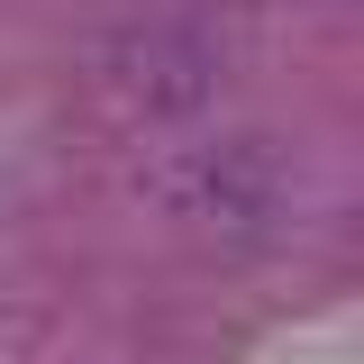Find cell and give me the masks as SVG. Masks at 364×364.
<instances>
[{
    "instance_id": "obj_1",
    "label": "cell",
    "mask_w": 364,
    "mask_h": 364,
    "mask_svg": "<svg viewBox=\"0 0 364 364\" xmlns=\"http://www.w3.org/2000/svg\"><path fill=\"white\" fill-rule=\"evenodd\" d=\"M100 91L128 119H200L219 100V46L200 28H173V18L119 28L100 46Z\"/></svg>"
},
{
    "instance_id": "obj_2",
    "label": "cell",
    "mask_w": 364,
    "mask_h": 364,
    "mask_svg": "<svg viewBox=\"0 0 364 364\" xmlns=\"http://www.w3.org/2000/svg\"><path fill=\"white\" fill-rule=\"evenodd\" d=\"M164 191H173V200L191 210V219L246 228V219H273V210H282V164H273L264 146L228 136V146H200V155H182Z\"/></svg>"
}]
</instances>
